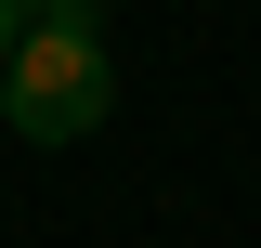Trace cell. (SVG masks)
<instances>
[{"instance_id": "3957f363", "label": "cell", "mask_w": 261, "mask_h": 248, "mask_svg": "<svg viewBox=\"0 0 261 248\" xmlns=\"http://www.w3.org/2000/svg\"><path fill=\"white\" fill-rule=\"evenodd\" d=\"M13 13H27V27H39V13H79V0H13Z\"/></svg>"}, {"instance_id": "6da1fadb", "label": "cell", "mask_w": 261, "mask_h": 248, "mask_svg": "<svg viewBox=\"0 0 261 248\" xmlns=\"http://www.w3.org/2000/svg\"><path fill=\"white\" fill-rule=\"evenodd\" d=\"M105 105H118V53H105V13L79 0V13H39L27 53L0 65V118H13V144H92Z\"/></svg>"}, {"instance_id": "7a4b0ae2", "label": "cell", "mask_w": 261, "mask_h": 248, "mask_svg": "<svg viewBox=\"0 0 261 248\" xmlns=\"http://www.w3.org/2000/svg\"><path fill=\"white\" fill-rule=\"evenodd\" d=\"M13 53H27V13H13V0H0V65H13Z\"/></svg>"}]
</instances>
